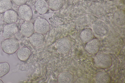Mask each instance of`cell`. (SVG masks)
<instances>
[{
  "mask_svg": "<svg viewBox=\"0 0 125 83\" xmlns=\"http://www.w3.org/2000/svg\"><path fill=\"white\" fill-rule=\"evenodd\" d=\"M1 46L4 53L8 54H12L18 50L19 43L15 38L10 37L4 40L1 43Z\"/></svg>",
  "mask_w": 125,
  "mask_h": 83,
  "instance_id": "6da1fadb",
  "label": "cell"
},
{
  "mask_svg": "<svg viewBox=\"0 0 125 83\" xmlns=\"http://www.w3.org/2000/svg\"><path fill=\"white\" fill-rule=\"evenodd\" d=\"M95 62L96 66L102 69H107L110 68L112 64L111 56L108 54L101 53L96 57Z\"/></svg>",
  "mask_w": 125,
  "mask_h": 83,
  "instance_id": "7a4b0ae2",
  "label": "cell"
},
{
  "mask_svg": "<svg viewBox=\"0 0 125 83\" xmlns=\"http://www.w3.org/2000/svg\"><path fill=\"white\" fill-rule=\"evenodd\" d=\"M93 32L97 36L103 37L108 33L109 29L108 26L102 22H97L94 24L93 26Z\"/></svg>",
  "mask_w": 125,
  "mask_h": 83,
  "instance_id": "3957f363",
  "label": "cell"
},
{
  "mask_svg": "<svg viewBox=\"0 0 125 83\" xmlns=\"http://www.w3.org/2000/svg\"><path fill=\"white\" fill-rule=\"evenodd\" d=\"M34 25L35 31L42 34L47 32L49 28V25L48 22L46 19L43 18L37 19Z\"/></svg>",
  "mask_w": 125,
  "mask_h": 83,
  "instance_id": "277c9868",
  "label": "cell"
},
{
  "mask_svg": "<svg viewBox=\"0 0 125 83\" xmlns=\"http://www.w3.org/2000/svg\"><path fill=\"white\" fill-rule=\"evenodd\" d=\"M71 43L68 39L63 38L59 40L56 44L57 49L60 53L65 54L70 51L71 47Z\"/></svg>",
  "mask_w": 125,
  "mask_h": 83,
  "instance_id": "5b68a950",
  "label": "cell"
},
{
  "mask_svg": "<svg viewBox=\"0 0 125 83\" xmlns=\"http://www.w3.org/2000/svg\"><path fill=\"white\" fill-rule=\"evenodd\" d=\"M18 11L20 17L23 20L27 21L31 18L32 15V11L28 5L24 4L20 6Z\"/></svg>",
  "mask_w": 125,
  "mask_h": 83,
  "instance_id": "8992f818",
  "label": "cell"
},
{
  "mask_svg": "<svg viewBox=\"0 0 125 83\" xmlns=\"http://www.w3.org/2000/svg\"><path fill=\"white\" fill-rule=\"evenodd\" d=\"M18 31L17 25L15 23L7 24L4 27L2 35L6 38H10Z\"/></svg>",
  "mask_w": 125,
  "mask_h": 83,
  "instance_id": "52a82bcc",
  "label": "cell"
},
{
  "mask_svg": "<svg viewBox=\"0 0 125 83\" xmlns=\"http://www.w3.org/2000/svg\"><path fill=\"white\" fill-rule=\"evenodd\" d=\"M18 18L17 12L13 10L10 9L4 12V20L7 24L15 23L18 20Z\"/></svg>",
  "mask_w": 125,
  "mask_h": 83,
  "instance_id": "ba28073f",
  "label": "cell"
},
{
  "mask_svg": "<svg viewBox=\"0 0 125 83\" xmlns=\"http://www.w3.org/2000/svg\"><path fill=\"white\" fill-rule=\"evenodd\" d=\"M20 29L21 33L27 37H30L35 31L34 24L30 22H26L22 24Z\"/></svg>",
  "mask_w": 125,
  "mask_h": 83,
  "instance_id": "9c48e42d",
  "label": "cell"
},
{
  "mask_svg": "<svg viewBox=\"0 0 125 83\" xmlns=\"http://www.w3.org/2000/svg\"><path fill=\"white\" fill-rule=\"evenodd\" d=\"M100 43L97 39H93L88 42L86 46V51L91 54H95L97 53L99 50Z\"/></svg>",
  "mask_w": 125,
  "mask_h": 83,
  "instance_id": "30bf717a",
  "label": "cell"
},
{
  "mask_svg": "<svg viewBox=\"0 0 125 83\" xmlns=\"http://www.w3.org/2000/svg\"><path fill=\"white\" fill-rule=\"evenodd\" d=\"M30 37V41L34 46L39 47L43 44L44 37L43 34L36 32L33 33Z\"/></svg>",
  "mask_w": 125,
  "mask_h": 83,
  "instance_id": "8fae6325",
  "label": "cell"
},
{
  "mask_svg": "<svg viewBox=\"0 0 125 83\" xmlns=\"http://www.w3.org/2000/svg\"><path fill=\"white\" fill-rule=\"evenodd\" d=\"M35 7L36 10L41 15L45 14L49 9V6L44 0H38L36 2Z\"/></svg>",
  "mask_w": 125,
  "mask_h": 83,
  "instance_id": "7c38bea8",
  "label": "cell"
},
{
  "mask_svg": "<svg viewBox=\"0 0 125 83\" xmlns=\"http://www.w3.org/2000/svg\"><path fill=\"white\" fill-rule=\"evenodd\" d=\"M31 54L30 50L28 48L22 47L18 50L17 55L18 59L22 61H25L29 57Z\"/></svg>",
  "mask_w": 125,
  "mask_h": 83,
  "instance_id": "4fadbf2b",
  "label": "cell"
},
{
  "mask_svg": "<svg viewBox=\"0 0 125 83\" xmlns=\"http://www.w3.org/2000/svg\"><path fill=\"white\" fill-rule=\"evenodd\" d=\"M114 20L115 23L119 26H123L125 24V14L122 10H118L115 13Z\"/></svg>",
  "mask_w": 125,
  "mask_h": 83,
  "instance_id": "5bb4252c",
  "label": "cell"
},
{
  "mask_svg": "<svg viewBox=\"0 0 125 83\" xmlns=\"http://www.w3.org/2000/svg\"><path fill=\"white\" fill-rule=\"evenodd\" d=\"M94 35L93 31L88 29L83 31L80 35L81 40L84 43L88 42L93 39Z\"/></svg>",
  "mask_w": 125,
  "mask_h": 83,
  "instance_id": "9a60e30c",
  "label": "cell"
},
{
  "mask_svg": "<svg viewBox=\"0 0 125 83\" xmlns=\"http://www.w3.org/2000/svg\"><path fill=\"white\" fill-rule=\"evenodd\" d=\"M74 77L71 73L66 72L61 74L59 76L58 82L59 83H73L74 81Z\"/></svg>",
  "mask_w": 125,
  "mask_h": 83,
  "instance_id": "2e32d148",
  "label": "cell"
},
{
  "mask_svg": "<svg viewBox=\"0 0 125 83\" xmlns=\"http://www.w3.org/2000/svg\"><path fill=\"white\" fill-rule=\"evenodd\" d=\"M96 82L99 83H109L111 80V77L107 72H103L98 74L95 78Z\"/></svg>",
  "mask_w": 125,
  "mask_h": 83,
  "instance_id": "e0dca14e",
  "label": "cell"
},
{
  "mask_svg": "<svg viewBox=\"0 0 125 83\" xmlns=\"http://www.w3.org/2000/svg\"><path fill=\"white\" fill-rule=\"evenodd\" d=\"M48 4L51 9L57 11L62 8L63 2V0H49Z\"/></svg>",
  "mask_w": 125,
  "mask_h": 83,
  "instance_id": "ac0fdd59",
  "label": "cell"
},
{
  "mask_svg": "<svg viewBox=\"0 0 125 83\" xmlns=\"http://www.w3.org/2000/svg\"><path fill=\"white\" fill-rule=\"evenodd\" d=\"M12 7V4L10 0H0V13L11 9Z\"/></svg>",
  "mask_w": 125,
  "mask_h": 83,
  "instance_id": "d6986e66",
  "label": "cell"
},
{
  "mask_svg": "<svg viewBox=\"0 0 125 83\" xmlns=\"http://www.w3.org/2000/svg\"><path fill=\"white\" fill-rule=\"evenodd\" d=\"M10 66L7 62L0 63V78L8 74L10 70Z\"/></svg>",
  "mask_w": 125,
  "mask_h": 83,
  "instance_id": "ffe728a7",
  "label": "cell"
},
{
  "mask_svg": "<svg viewBox=\"0 0 125 83\" xmlns=\"http://www.w3.org/2000/svg\"><path fill=\"white\" fill-rule=\"evenodd\" d=\"M14 4L18 6L24 4L27 2L28 0H13Z\"/></svg>",
  "mask_w": 125,
  "mask_h": 83,
  "instance_id": "44dd1931",
  "label": "cell"
},
{
  "mask_svg": "<svg viewBox=\"0 0 125 83\" xmlns=\"http://www.w3.org/2000/svg\"><path fill=\"white\" fill-rule=\"evenodd\" d=\"M0 83H3V81L1 79H0Z\"/></svg>",
  "mask_w": 125,
  "mask_h": 83,
  "instance_id": "7402d4cb",
  "label": "cell"
}]
</instances>
